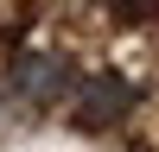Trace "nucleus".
<instances>
[{"label":"nucleus","instance_id":"1","mask_svg":"<svg viewBox=\"0 0 159 152\" xmlns=\"http://www.w3.org/2000/svg\"><path fill=\"white\" fill-rule=\"evenodd\" d=\"M13 89H19L25 101H57L64 89H70V57H57V51H19L13 57Z\"/></svg>","mask_w":159,"mask_h":152},{"label":"nucleus","instance_id":"2","mask_svg":"<svg viewBox=\"0 0 159 152\" xmlns=\"http://www.w3.org/2000/svg\"><path fill=\"white\" fill-rule=\"evenodd\" d=\"M134 101H140V89L127 82V76H115V70L108 76H89V82H83V101H76V120H83L89 133H102V127H115Z\"/></svg>","mask_w":159,"mask_h":152}]
</instances>
